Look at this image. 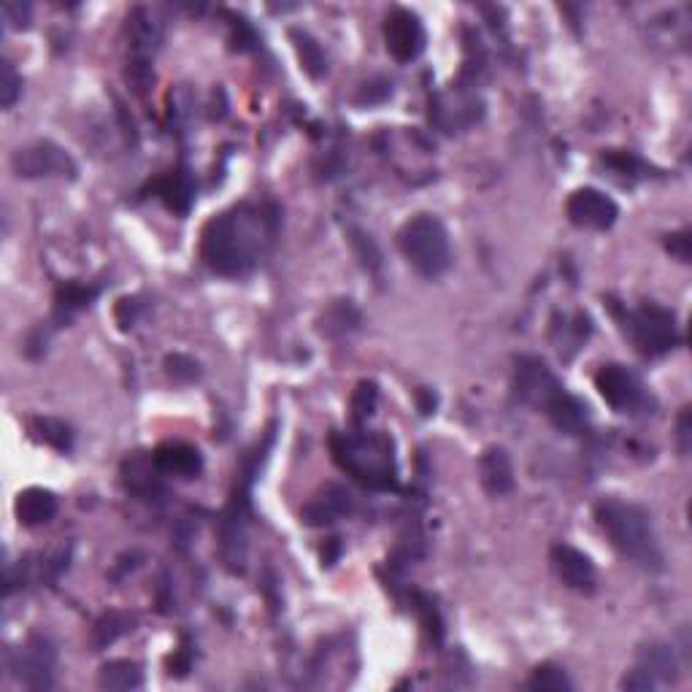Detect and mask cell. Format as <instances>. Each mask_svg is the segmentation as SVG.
Returning <instances> with one entry per match:
<instances>
[{
	"label": "cell",
	"instance_id": "6da1fadb",
	"mask_svg": "<svg viewBox=\"0 0 692 692\" xmlns=\"http://www.w3.org/2000/svg\"><path fill=\"white\" fill-rule=\"evenodd\" d=\"M274 233V214H268L252 203H241V206L219 214L206 225L201 255L214 274L236 279V276L249 274L260 263V257L265 255V246L271 244Z\"/></svg>",
	"mask_w": 692,
	"mask_h": 692
},
{
	"label": "cell",
	"instance_id": "7a4b0ae2",
	"mask_svg": "<svg viewBox=\"0 0 692 692\" xmlns=\"http://www.w3.org/2000/svg\"><path fill=\"white\" fill-rule=\"evenodd\" d=\"M595 519L622 557L641 565L644 571H663V549L657 544L649 514L641 506L620 498H603L595 503Z\"/></svg>",
	"mask_w": 692,
	"mask_h": 692
},
{
	"label": "cell",
	"instance_id": "3957f363",
	"mask_svg": "<svg viewBox=\"0 0 692 692\" xmlns=\"http://www.w3.org/2000/svg\"><path fill=\"white\" fill-rule=\"evenodd\" d=\"M330 452L341 471L355 476L371 490H395L398 487V463L395 449L387 436L379 433H336L330 438Z\"/></svg>",
	"mask_w": 692,
	"mask_h": 692
},
{
	"label": "cell",
	"instance_id": "277c9868",
	"mask_svg": "<svg viewBox=\"0 0 692 692\" xmlns=\"http://www.w3.org/2000/svg\"><path fill=\"white\" fill-rule=\"evenodd\" d=\"M398 246L409 265L425 279H438L452 265V244L444 222L433 214L411 217L398 233Z\"/></svg>",
	"mask_w": 692,
	"mask_h": 692
},
{
	"label": "cell",
	"instance_id": "5b68a950",
	"mask_svg": "<svg viewBox=\"0 0 692 692\" xmlns=\"http://www.w3.org/2000/svg\"><path fill=\"white\" fill-rule=\"evenodd\" d=\"M611 309L620 319V328L625 330V336L636 344L641 355H668L682 341L679 325H676V314L671 309H665V306L644 303V306H638L633 311L617 309V306H611Z\"/></svg>",
	"mask_w": 692,
	"mask_h": 692
},
{
	"label": "cell",
	"instance_id": "8992f818",
	"mask_svg": "<svg viewBox=\"0 0 692 692\" xmlns=\"http://www.w3.org/2000/svg\"><path fill=\"white\" fill-rule=\"evenodd\" d=\"M57 649L44 636H30L9 657L11 676L28 690H52L55 687Z\"/></svg>",
	"mask_w": 692,
	"mask_h": 692
},
{
	"label": "cell",
	"instance_id": "52a82bcc",
	"mask_svg": "<svg viewBox=\"0 0 692 692\" xmlns=\"http://www.w3.org/2000/svg\"><path fill=\"white\" fill-rule=\"evenodd\" d=\"M11 168L19 179H44V176H76V163L55 141H30L11 155Z\"/></svg>",
	"mask_w": 692,
	"mask_h": 692
},
{
	"label": "cell",
	"instance_id": "ba28073f",
	"mask_svg": "<svg viewBox=\"0 0 692 692\" xmlns=\"http://www.w3.org/2000/svg\"><path fill=\"white\" fill-rule=\"evenodd\" d=\"M563 382L547 368V363L536 355L517 357L514 368V395L519 403L533 409L547 411V406L563 392Z\"/></svg>",
	"mask_w": 692,
	"mask_h": 692
},
{
	"label": "cell",
	"instance_id": "9c48e42d",
	"mask_svg": "<svg viewBox=\"0 0 692 692\" xmlns=\"http://www.w3.org/2000/svg\"><path fill=\"white\" fill-rule=\"evenodd\" d=\"M384 44L398 63H414L428 44L425 25L409 9H392L384 19Z\"/></svg>",
	"mask_w": 692,
	"mask_h": 692
},
{
	"label": "cell",
	"instance_id": "30bf717a",
	"mask_svg": "<svg viewBox=\"0 0 692 692\" xmlns=\"http://www.w3.org/2000/svg\"><path fill=\"white\" fill-rule=\"evenodd\" d=\"M565 217L571 219V225L582 230H609L620 219V206L611 201L606 192L582 187V190L571 192V198L565 203Z\"/></svg>",
	"mask_w": 692,
	"mask_h": 692
},
{
	"label": "cell",
	"instance_id": "8fae6325",
	"mask_svg": "<svg viewBox=\"0 0 692 692\" xmlns=\"http://www.w3.org/2000/svg\"><path fill=\"white\" fill-rule=\"evenodd\" d=\"M595 387L601 398L609 403L614 411H633L644 403V384L630 368L620 363H606L595 374Z\"/></svg>",
	"mask_w": 692,
	"mask_h": 692
},
{
	"label": "cell",
	"instance_id": "7c38bea8",
	"mask_svg": "<svg viewBox=\"0 0 692 692\" xmlns=\"http://www.w3.org/2000/svg\"><path fill=\"white\" fill-rule=\"evenodd\" d=\"M552 568L560 576V582L565 587H571L574 592L582 595H592L598 590V571L584 552L568 547V544H557L552 547Z\"/></svg>",
	"mask_w": 692,
	"mask_h": 692
},
{
	"label": "cell",
	"instance_id": "4fadbf2b",
	"mask_svg": "<svg viewBox=\"0 0 692 692\" xmlns=\"http://www.w3.org/2000/svg\"><path fill=\"white\" fill-rule=\"evenodd\" d=\"M355 511V498L352 492L341 487V484H325L322 490L311 498L301 511L303 525L309 528H325V525H333L338 519H344L346 514Z\"/></svg>",
	"mask_w": 692,
	"mask_h": 692
},
{
	"label": "cell",
	"instance_id": "5bb4252c",
	"mask_svg": "<svg viewBox=\"0 0 692 692\" xmlns=\"http://www.w3.org/2000/svg\"><path fill=\"white\" fill-rule=\"evenodd\" d=\"M155 465L163 476L173 479H198L203 471L201 449L184 441H165L155 449Z\"/></svg>",
	"mask_w": 692,
	"mask_h": 692
},
{
	"label": "cell",
	"instance_id": "9a60e30c",
	"mask_svg": "<svg viewBox=\"0 0 692 692\" xmlns=\"http://www.w3.org/2000/svg\"><path fill=\"white\" fill-rule=\"evenodd\" d=\"M160 468L155 465V457L136 455L130 457L125 468H122V482L125 490L133 492L141 501H160L165 495L163 484H160Z\"/></svg>",
	"mask_w": 692,
	"mask_h": 692
},
{
	"label": "cell",
	"instance_id": "2e32d148",
	"mask_svg": "<svg viewBox=\"0 0 692 692\" xmlns=\"http://www.w3.org/2000/svg\"><path fill=\"white\" fill-rule=\"evenodd\" d=\"M479 476H482L484 490L495 498L514 490V463H511L509 452L503 447L484 449V455L479 457Z\"/></svg>",
	"mask_w": 692,
	"mask_h": 692
},
{
	"label": "cell",
	"instance_id": "e0dca14e",
	"mask_svg": "<svg viewBox=\"0 0 692 692\" xmlns=\"http://www.w3.org/2000/svg\"><path fill=\"white\" fill-rule=\"evenodd\" d=\"M57 509H60L57 495L52 490H44V487H28V490H22L17 495V503H14L17 519L25 528H38V525L52 522Z\"/></svg>",
	"mask_w": 692,
	"mask_h": 692
},
{
	"label": "cell",
	"instance_id": "ac0fdd59",
	"mask_svg": "<svg viewBox=\"0 0 692 692\" xmlns=\"http://www.w3.org/2000/svg\"><path fill=\"white\" fill-rule=\"evenodd\" d=\"M547 417L552 419V425H555L560 433H565V436H579V433H584L587 425H590V409H587V403L565 390L557 395L555 401L549 403Z\"/></svg>",
	"mask_w": 692,
	"mask_h": 692
},
{
	"label": "cell",
	"instance_id": "d6986e66",
	"mask_svg": "<svg viewBox=\"0 0 692 692\" xmlns=\"http://www.w3.org/2000/svg\"><path fill=\"white\" fill-rule=\"evenodd\" d=\"M155 192H157V198H160L168 209L176 211V214H187L192 201H195V182H192V173L187 171L184 165L173 168V171L165 173L163 179H157Z\"/></svg>",
	"mask_w": 692,
	"mask_h": 692
},
{
	"label": "cell",
	"instance_id": "ffe728a7",
	"mask_svg": "<svg viewBox=\"0 0 692 692\" xmlns=\"http://www.w3.org/2000/svg\"><path fill=\"white\" fill-rule=\"evenodd\" d=\"M482 114V103L476 101V98H465V95H460L455 103L449 101V98H438L436 106H430V119L444 130L468 128V125L479 122Z\"/></svg>",
	"mask_w": 692,
	"mask_h": 692
},
{
	"label": "cell",
	"instance_id": "44dd1931",
	"mask_svg": "<svg viewBox=\"0 0 692 692\" xmlns=\"http://www.w3.org/2000/svg\"><path fill=\"white\" fill-rule=\"evenodd\" d=\"M98 298V287L79 282H65L55 292V322L68 325L79 311H84Z\"/></svg>",
	"mask_w": 692,
	"mask_h": 692
},
{
	"label": "cell",
	"instance_id": "7402d4cb",
	"mask_svg": "<svg viewBox=\"0 0 692 692\" xmlns=\"http://www.w3.org/2000/svg\"><path fill=\"white\" fill-rule=\"evenodd\" d=\"M638 668L647 671L657 684L660 682H674L679 676V663H676L674 649L668 644H647V647L638 649Z\"/></svg>",
	"mask_w": 692,
	"mask_h": 692
},
{
	"label": "cell",
	"instance_id": "603a6c76",
	"mask_svg": "<svg viewBox=\"0 0 692 692\" xmlns=\"http://www.w3.org/2000/svg\"><path fill=\"white\" fill-rule=\"evenodd\" d=\"M128 36L133 41V49L138 57H146L155 52L160 41H163V28L160 22L152 19V14L146 9H133L128 17Z\"/></svg>",
	"mask_w": 692,
	"mask_h": 692
},
{
	"label": "cell",
	"instance_id": "cb8c5ba5",
	"mask_svg": "<svg viewBox=\"0 0 692 692\" xmlns=\"http://www.w3.org/2000/svg\"><path fill=\"white\" fill-rule=\"evenodd\" d=\"M133 630H136V617L133 614H128V611H106L92 628V647L98 652L109 649L111 644H117L119 638L128 636Z\"/></svg>",
	"mask_w": 692,
	"mask_h": 692
},
{
	"label": "cell",
	"instance_id": "d4e9b609",
	"mask_svg": "<svg viewBox=\"0 0 692 692\" xmlns=\"http://www.w3.org/2000/svg\"><path fill=\"white\" fill-rule=\"evenodd\" d=\"M98 684H101L103 690H138L144 684V671L133 660H111V663H106L101 668Z\"/></svg>",
	"mask_w": 692,
	"mask_h": 692
},
{
	"label": "cell",
	"instance_id": "484cf974",
	"mask_svg": "<svg viewBox=\"0 0 692 692\" xmlns=\"http://www.w3.org/2000/svg\"><path fill=\"white\" fill-rule=\"evenodd\" d=\"M357 325H360V311L355 309L352 301L330 303L325 314L319 317V333L330 338L346 336V333L357 330Z\"/></svg>",
	"mask_w": 692,
	"mask_h": 692
},
{
	"label": "cell",
	"instance_id": "4316f807",
	"mask_svg": "<svg viewBox=\"0 0 692 692\" xmlns=\"http://www.w3.org/2000/svg\"><path fill=\"white\" fill-rule=\"evenodd\" d=\"M292 44H295V52L301 57L303 71L319 79L322 73L328 71V57H325V49L319 46V41L314 36H309L306 30H292L290 33Z\"/></svg>",
	"mask_w": 692,
	"mask_h": 692
},
{
	"label": "cell",
	"instance_id": "83f0119b",
	"mask_svg": "<svg viewBox=\"0 0 692 692\" xmlns=\"http://www.w3.org/2000/svg\"><path fill=\"white\" fill-rule=\"evenodd\" d=\"M30 430L38 441H44L46 447L57 449V452H71L73 449V430L71 425H65L63 419L36 417L30 422Z\"/></svg>",
	"mask_w": 692,
	"mask_h": 692
},
{
	"label": "cell",
	"instance_id": "f1b7e54d",
	"mask_svg": "<svg viewBox=\"0 0 692 692\" xmlns=\"http://www.w3.org/2000/svg\"><path fill=\"white\" fill-rule=\"evenodd\" d=\"M555 328H563V338H555L560 355L571 357L590 338L592 319L584 311H576L574 319H563V325H555Z\"/></svg>",
	"mask_w": 692,
	"mask_h": 692
},
{
	"label": "cell",
	"instance_id": "f546056e",
	"mask_svg": "<svg viewBox=\"0 0 692 692\" xmlns=\"http://www.w3.org/2000/svg\"><path fill=\"white\" fill-rule=\"evenodd\" d=\"M601 165L611 176H620L625 184H633L641 176V160L625 149H606L601 155Z\"/></svg>",
	"mask_w": 692,
	"mask_h": 692
},
{
	"label": "cell",
	"instance_id": "4dcf8cb0",
	"mask_svg": "<svg viewBox=\"0 0 692 692\" xmlns=\"http://www.w3.org/2000/svg\"><path fill=\"white\" fill-rule=\"evenodd\" d=\"M525 687L536 692H563L571 690L574 684H571V679H568L563 668H557L552 663H541L538 668H533V674L528 676Z\"/></svg>",
	"mask_w": 692,
	"mask_h": 692
},
{
	"label": "cell",
	"instance_id": "1f68e13d",
	"mask_svg": "<svg viewBox=\"0 0 692 692\" xmlns=\"http://www.w3.org/2000/svg\"><path fill=\"white\" fill-rule=\"evenodd\" d=\"M165 374L171 376L173 382L179 384H190V382H198L201 379V363L195 360V357L190 355H168L165 357Z\"/></svg>",
	"mask_w": 692,
	"mask_h": 692
},
{
	"label": "cell",
	"instance_id": "d6a6232c",
	"mask_svg": "<svg viewBox=\"0 0 692 692\" xmlns=\"http://www.w3.org/2000/svg\"><path fill=\"white\" fill-rule=\"evenodd\" d=\"M376 401H379V387L374 382L357 384L355 395H352V417H355L357 425H363L365 419L374 414Z\"/></svg>",
	"mask_w": 692,
	"mask_h": 692
},
{
	"label": "cell",
	"instance_id": "836d02e7",
	"mask_svg": "<svg viewBox=\"0 0 692 692\" xmlns=\"http://www.w3.org/2000/svg\"><path fill=\"white\" fill-rule=\"evenodd\" d=\"M19 95H22V76L14 71L9 60H3V68H0V103H3V109H11L19 101Z\"/></svg>",
	"mask_w": 692,
	"mask_h": 692
},
{
	"label": "cell",
	"instance_id": "e575fe53",
	"mask_svg": "<svg viewBox=\"0 0 692 692\" xmlns=\"http://www.w3.org/2000/svg\"><path fill=\"white\" fill-rule=\"evenodd\" d=\"M352 246H355V252L357 257H360L363 268H368V271H379V268H382V252H379V246L374 244V238L355 230V233H352Z\"/></svg>",
	"mask_w": 692,
	"mask_h": 692
},
{
	"label": "cell",
	"instance_id": "d590c367",
	"mask_svg": "<svg viewBox=\"0 0 692 692\" xmlns=\"http://www.w3.org/2000/svg\"><path fill=\"white\" fill-rule=\"evenodd\" d=\"M125 76H128V84H133V90H136L138 95H144V92L149 90V84L155 82V71H152V65H149L146 57H133L128 63Z\"/></svg>",
	"mask_w": 692,
	"mask_h": 692
},
{
	"label": "cell",
	"instance_id": "8d00e7d4",
	"mask_svg": "<svg viewBox=\"0 0 692 692\" xmlns=\"http://www.w3.org/2000/svg\"><path fill=\"white\" fill-rule=\"evenodd\" d=\"M417 611L422 614V622H425L430 636H436V641H441L444 628H441V617H438L436 603L430 601V598H425V595H417Z\"/></svg>",
	"mask_w": 692,
	"mask_h": 692
},
{
	"label": "cell",
	"instance_id": "74e56055",
	"mask_svg": "<svg viewBox=\"0 0 692 692\" xmlns=\"http://www.w3.org/2000/svg\"><path fill=\"white\" fill-rule=\"evenodd\" d=\"M665 249H668V252L676 257V260L690 263V257H692L690 230H679V233H671V236L665 238Z\"/></svg>",
	"mask_w": 692,
	"mask_h": 692
},
{
	"label": "cell",
	"instance_id": "f35d334b",
	"mask_svg": "<svg viewBox=\"0 0 692 692\" xmlns=\"http://www.w3.org/2000/svg\"><path fill=\"white\" fill-rule=\"evenodd\" d=\"M230 41H233V49H238V52H246V49L255 46V30H252V25H249L244 17L233 19V38H230Z\"/></svg>",
	"mask_w": 692,
	"mask_h": 692
},
{
	"label": "cell",
	"instance_id": "ab89813d",
	"mask_svg": "<svg viewBox=\"0 0 692 692\" xmlns=\"http://www.w3.org/2000/svg\"><path fill=\"white\" fill-rule=\"evenodd\" d=\"M3 17H6L9 28L25 30L30 25V6L28 3H6L3 6Z\"/></svg>",
	"mask_w": 692,
	"mask_h": 692
},
{
	"label": "cell",
	"instance_id": "60d3db41",
	"mask_svg": "<svg viewBox=\"0 0 692 692\" xmlns=\"http://www.w3.org/2000/svg\"><path fill=\"white\" fill-rule=\"evenodd\" d=\"M657 687V682L652 679V676L647 674V671H641V668H633L625 679H622V690H636V692H652Z\"/></svg>",
	"mask_w": 692,
	"mask_h": 692
},
{
	"label": "cell",
	"instance_id": "b9f144b4",
	"mask_svg": "<svg viewBox=\"0 0 692 692\" xmlns=\"http://www.w3.org/2000/svg\"><path fill=\"white\" fill-rule=\"evenodd\" d=\"M679 438H682V452H690V409H684L679 417Z\"/></svg>",
	"mask_w": 692,
	"mask_h": 692
},
{
	"label": "cell",
	"instance_id": "7bdbcfd3",
	"mask_svg": "<svg viewBox=\"0 0 692 692\" xmlns=\"http://www.w3.org/2000/svg\"><path fill=\"white\" fill-rule=\"evenodd\" d=\"M433 409H436V395L422 387V390H419V411H422V414H433Z\"/></svg>",
	"mask_w": 692,
	"mask_h": 692
}]
</instances>
